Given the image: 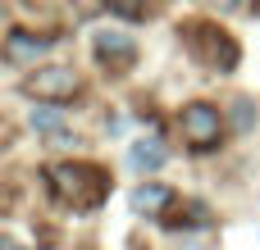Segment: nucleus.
<instances>
[{
	"instance_id": "obj_1",
	"label": "nucleus",
	"mask_w": 260,
	"mask_h": 250,
	"mask_svg": "<svg viewBox=\"0 0 260 250\" xmlns=\"http://www.w3.org/2000/svg\"><path fill=\"white\" fill-rule=\"evenodd\" d=\"M178 128H183V141L197 146V150H215L219 137H224V118H219V109L206 105V100L187 105V109L178 114Z\"/></svg>"
},
{
	"instance_id": "obj_2",
	"label": "nucleus",
	"mask_w": 260,
	"mask_h": 250,
	"mask_svg": "<svg viewBox=\"0 0 260 250\" xmlns=\"http://www.w3.org/2000/svg\"><path fill=\"white\" fill-rule=\"evenodd\" d=\"M73 91H78V73L73 68H64V64H46V68H32V77H27V96H37V100H73Z\"/></svg>"
},
{
	"instance_id": "obj_3",
	"label": "nucleus",
	"mask_w": 260,
	"mask_h": 250,
	"mask_svg": "<svg viewBox=\"0 0 260 250\" xmlns=\"http://www.w3.org/2000/svg\"><path fill=\"white\" fill-rule=\"evenodd\" d=\"M91 50H96V59L110 64V68H128V64L137 59V41H133L128 32H114V27L96 32V36H91Z\"/></svg>"
},
{
	"instance_id": "obj_4",
	"label": "nucleus",
	"mask_w": 260,
	"mask_h": 250,
	"mask_svg": "<svg viewBox=\"0 0 260 250\" xmlns=\"http://www.w3.org/2000/svg\"><path fill=\"white\" fill-rule=\"evenodd\" d=\"M46 36H27V32H14L9 36V59H37V55H46Z\"/></svg>"
},
{
	"instance_id": "obj_5",
	"label": "nucleus",
	"mask_w": 260,
	"mask_h": 250,
	"mask_svg": "<svg viewBox=\"0 0 260 250\" xmlns=\"http://www.w3.org/2000/svg\"><path fill=\"white\" fill-rule=\"evenodd\" d=\"M160 164H165L160 141H137V146H133V169H137V173H155Z\"/></svg>"
},
{
	"instance_id": "obj_6",
	"label": "nucleus",
	"mask_w": 260,
	"mask_h": 250,
	"mask_svg": "<svg viewBox=\"0 0 260 250\" xmlns=\"http://www.w3.org/2000/svg\"><path fill=\"white\" fill-rule=\"evenodd\" d=\"M133 205H137V210H146V214H155V210H165V205H169V191H165V187H155V182H151V187H137Z\"/></svg>"
},
{
	"instance_id": "obj_7",
	"label": "nucleus",
	"mask_w": 260,
	"mask_h": 250,
	"mask_svg": "<svg viewBox=\"0 0 260 250\" xmlns=\"http://www.w3.org/2000/svg\"><path fill=\"white\" fill-rule=\"evenodd\" d=\"M32 128L37 132H59L64 128V114L59 109H32Z\"/></svg>"
},
{
	"instance_id": "obj_8",
	"label": "nucleus",
	"mask_w": 260,
	"mask_h": 250,
	"mask_svg": "<svg viewBox=\"0 0 260 250\" xmlns=\"http://www.w3.org/2000/svg\"><path fill=\"white\" fill-rule=\"evenodd\" d=\"M110 5H114L123 18H146V14L155 9V0H110Z\"/></svg>"
},
{
	"instance_id": "obj_9",
	"label": "nucleus",
	"mask_w": 260,
	"mask_h": 250,
	"mask_svg": "<svg viewBox=\"0 0 260 250\" xmlns=\"http://www.w3.org/2000/svg\"><path fill=\"white\" fill-rule=\"evenodd\" d=\"M233 109H238V114H233V123H238V128H251V105H247V100H238Z\"/></svg>"
},
{
	"instance_id": "obj_10",
	"label": "nucleus",
	"mask_w": 260,
	"mask_h": 250,
	"mask_svg": "<svg viewBox=\"0 0 260 250\" xmlns=\"http://www.w3.org/2000/svg\"><path fill=\"white\" fill-rule=\"evenodd\" d=\"M215 5H219V9H238L242 0H215Z\"/></svg>"
},
{
	"instance_id": "obj_11",
	"label": "nucleus",
	"mask_w": 260,
	"mask_h": 250,
	"mask_svg": "<svg viewBox=\"0 0 260 250\" xmlns=\"http://www.w3.org/2000/svg\"><path fill=\"white\" fill-rule=\"evenodd\" d=\"M5 250H23V246H18V241H5Z\"/></svg>"
}]
</instances>
